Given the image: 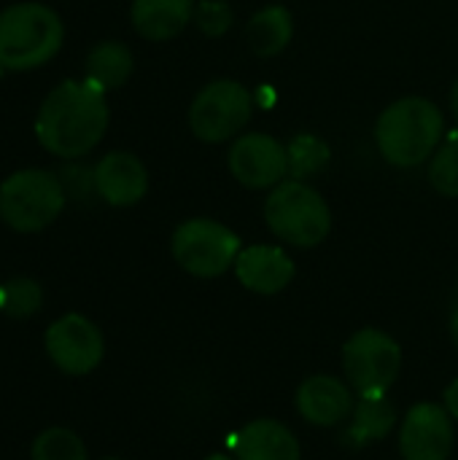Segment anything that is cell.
<instances>
[{
  "mask_svg": "<svg viewBox=\"0 0 458 460\" xmlns=\"http://www.w3.org/2000/svg\"><path fill=\"white\" fill-rule=\"evenodd\" d=\"M108 119L105 92L89 81H62L38 108L35 137L49 154L78 159L103 140Z\"/></svg>",
  "mask_w": 458,
  "mask_h": 460,
  "instance_id": "6da1fadb",
  "label": "cell"
},
{
  "mask_svg": "<svg viewBox=\"0 0 458 460\" xmlns=\"http://www.w3.org/2000/svg\"><path fill=\"white\" fill-rule=\"evenodd\" d=\"M443 132V111L427 97H402L383 108L375 121L378 151L394 167H416L427 162L437 151Z\"/></svg>",
  "mask_w": 458,
  "mask_h": 460,
  "instance_id": "7a4b0ae2",
  "label": "cell"
},
{
  "mask_svg": "<svg viewBox=\"0 0 458 460\" xmlns=\"http://www.w3.org/2000/svg\"><path fill=\"white\" fill-rule=\"evenodd\" d=\"M65 27L54 8L24 0L0 11V67L24 73L46 65L62 49Z\"/></svg>",
  "mask_w": 458,
  "mask_h": 460,
  "instance_id": "3957f363",
  "label": "cell"
},
{
  "mask_svg": "<svg viewBox=\"0 0 458 460\" xmlns=\"http://www.w3.org/2000/svg\"><path fill=\"white\" fill-rule=\"evenodd\" d=\"M265 221L283 243L294 248H316L329 237L332 210L313 186L292 178L270 191L265 202Z\"/></svg>",
  "mask_w": 458,
  "mask_h": 460,
  "instance_id": "277c9868",
  "label": "cell"
},
{
  "mask_svg": "<svg viewBox=\"0 0 458 460\" xmlns=\"http://www.w3.org/2000/svg\"><path fill=\"white\" fill-rule=\"evenodd\" d=\"M67 199L62 181L38 167L11 172L0 183V218L22 234H32L57 221Z\"/></svg>",
  "mask_w": 458,
  "mask_h": 460,
  "instance_id": "5b68a950",
  "label": "cell"
},
{
  "mask_svg": "<svg viewBox=\"0 0 458 460\" xmlns=\"http://www.w3.org/2000/svg\"><path fill=\"white\" fill-rule=\"evenodd\" d=\"M170 251L184 272L194 278H219L235 267L243 245L229 226L213 218H189L173 232Z\"/></svg>",
  "mask_w": 458,
  "mask_h": 460,
  "instance_id": "8992f818",
  "label": "cell"
},
{
  "mask_svg": "<svg viewBox=\"0 0 458 460\" xmlns=\"http://www.w3.org/2000/svg\"><path fill=\"white\" fill-rule=\"evenodd\" d=\"M343 369L359 396H386L400 377L402 348L381 329H362L343 348Z\"/></svg>",
  "mask_w": 458,
  "mask_h": 460,
  "instance_id": "52a82bcc",
  "label": "cell"
},
{
  "mask_svg": "<svg viewBox=\"0 0 458 460\" xmlns=\"http://www.w3.org/2000/svg\"><path fill=\"white\" fill-rule=\"evenodd\" d=\"M254 113V97L240 81L219 78L197 92L189 108V127L202 143L235 137Z\"/></svg>",
  "mask_w": 458,
  "mask_h": 460,
  "instance_id": "ba28073f",
  "label": "cell"
},
{
  "mask_svg": "<svg viewBox=\"0 0 458 460\" xmlns=\"http://www.w3.org/2000/svg\"><path fill=\"white\" fill-rule=\"evenodd\" d=\"M46 353L57 364V369L81 377L97 369L105 353V342L100 329L89 318L67 313L46 329Z\"/></svg>",
  "mask_w": 458,
  "mask_h": 460,
  "instance_id": "9c48e42d",
  "label": "cell"
},
{
  "mask_svg": "<svg viewBox=\"0 0 458 460\" xmlns=\"http://www.w3.org/2000/svg\"><path fill=\"white\" fill-rule=\"evenodd\" d=\"M229 172L246 189H275L289 175V154L283 143L265 132L240 135L227 156Z\"/></svg>",
  "mask_w": 458,
  "mask_h": 460,
  "instance_id": "30bf717a",
  "label": "cell"
},
{
  "mask_svg": "<svg viewBox=\"0 0 458 460\" xmlns=\"http://www.w3.org/2000/svg\"><path fill=\"white\" fill-rule=\"evenodd\" d=\"M400 453L405 460H448L454 453V418L445 407L416 404L400 431Z\"/></svg>",
  "mask_w": 458,
  "mask_h": 460,
  "instance_id": "8fae6325",
  "label": "cell"
},
{
  "mask_svg": "<svg viewBox=\"0 0 458 460\" xmlns=\"http://www.w3.org/2000/svg\"><path fill=\"white\" fill-rule=\"evenodd\" d=\"M94 191L113 208H130L148 191V172L130 151H108L94 167Z\"/></svg>",
  "mask_w": 458,
  "mask_h": 460,
  "instance_id": "7c38bea8",
  "label": "cell"
},
{
  "mask_svg": "<svg viewBox=\"0 0 458 460\" xmlns=\"http://www.w3.org/2000/svg\"><path fill=\"white\" fill-rule=\"evenodd\" d=\"M297 412L313 426H340L354 415V388L332 375H313L297 388Z\"/></svg>",
  "mask_w": 458,
  "mask_h": 460,
  "instance_id": "4fadbf2b",
  "label": "cell"
},
{
  "mask_svg": "<svg viewBox=\"0 0 458 460\" xmlns=\"http://www.w3.org/2000/svg\"><path fill=\"white\" fill-rule=\"evenodd\" d=\"M294 261L278 245H251L243 248L235 261V275L240 286L254 294L273 296L294 280Z\"/></svg>",
  "mask_w": 458,
  "mask_h": 460,
  "instance_id": "5bb4252c",
  "label": "cell"
},
{
  "mask_svg": "<svg viewBox=\"0 0 458 460\" xmlns=\"http://www.w3.org/2000/svg\"><path fill=\"white\" fill-rule=\"evenodd\" d=\"M197 0H132V27L146 40H170L194 19Z\"/></svg>",
  "mask_w": 458,
  "mask_h": 460,
  "instance_id": "9a60e30c",
  "label": "cell"
},
{
  "mask_svg": "<svg viewBox=\"0 0 458 460\" xmlns=\"http://www.w3.org/2000/svg\"><path fill=\"white\" fill-rule=\"evenodd\" d=\"M238 460H300L297 437L278 420H251L235 442Z\"/></svg>",
  "mask_w": 458,
  "mask_h": 460,
  "instance_id": "2e32d148",
  "label": "cell"
},
{
  "mask_svg": "<svg viewBox=\"0 0 458 460\" xmlns=\"http://www.w3.org/2000/svg\"><path fill=\"white\" fill-rule=\"evenodd\" d=\"M294 35V22L289 8L283 5H267L256 11L246 27V40L256 57H275L281 54Z\"/></svg>",
  "mask_w": 458,
  "mask_h": 460,
  "instance_id": "e0dca14e",
  "label": "cell"
},
{
  "mask_svg": "<svg viewBox=\"0 0 458 460\" xmlns=\"http://www.w3.org/2000/svg\"><path fill=\"white\" fill-rule=\"evenodd\" d=\"M132 67H135L132 51L124 43L103 40L86 57V78L84 81H89L100 92L119 89L132 75Z\"/></svg>",
  "mask_w": 458,
  "mask_h": 460,
  "instance_id": "ac0fdd59",
  "label": "cell"
},
{
  "mask_svg": "<svg viewBox=\"0 0 458 460\" xmlns=\"http://www.w3.org/2000/svg\"><path fill=\"white\" fill-rule=\"evenodd\" d=\"M394 423H397V410L386 396H362L359 404L354 407V423L348 437L354 445L381 442L391 434Z\"/></svg>",
  "mask_w": 458,
  "mask_h": 460,
  "instance_id": "d6986e66",
  "label": "cell"
},
{
  "mask_svg": "<svg viewBox=\"0 0 458 460\" xmlns=\"http://www.w3.org/2000/svg\"><path fill=\"white\" fill-rule=\"evenodd\" d=\"M286 154H289V175H294L297 181L319 175L329 162V146L316 135H297L286 146Z\"/></svg>",
  "mask_w": 458,
  "mask_h": 460,
  "instance_id": "ffe728a7",
  "label": "cell"
},
{
  "mask_svg": "<svg viewBox=\"0 0 458 460\" xmlns=\"http://www.w3.org/2000/svg\"><path fill=\"white\" fill-rule=\"evenodd\" d=\"M429 183L443 197H458V132L448 135L432 154Z\"/></svg>",
  "mask_w": 458,
  "mask_h": 460,
  "instance_id": "44dd1931",
  "label": "cell"
},
{
  "mask_svg": "<svg viewBox=\"0 0 458 460\" xmlns=\"http://www.w3.org/2000/svg\"><path fill=\"white\" fill-rule=\"evenodd\" d=\"M40 305H43V291L35 280L13 278L3 286L0 313H5L11 318H30L40 310Z\"/></svg>",
  "mask_w": 458,
  "mask_h": 460,
  "instance_id": "7402d4cb",
  "label": "cell"
},
{
  "mask_svg": "<svg viewBox=\"0 0 458 460\" xmlns=\"http://www.w3.org/2000/svg\"><path fill=\"white\" fill-rule=\"evenodd\" d=\"M32 460H89L84 442L67 429H49L32 442Z\"/></svg>",
  "mask_w": 458,
  "mask_h": 460,
  "instance_id": "603a6c76",
  "label": "cell"
},
{
  "mask_svg": "<svg viewBox=\"0 0 458 460\" xmlns=\"http://www.w3.org/2000/svg\"><path fill=\"white\" fill-rule=\"evenodd\" d=\"M194 19H197V27L205 35L219 38L232 27L235 16H232V8L224 0H200L197 8H194Z\"/></svg>",
  "mask_w": 458,
  "mask_h": 460,
  "instance_id": "cb8c5ba5",
  "label": "cell"
},
{
  "mask_svg": "<svg viewBox=\"0 0 458 460\" xmlns=\"http://www.w3.org/2000/svg\"><path fill=\"white\" fill-rule=\"evenodd\" d=\"M443 407L448 410V415L458 420V380H454L448 388H445V396H443Z\"/></svg>",
  "mask_w": 458,
  "mask_h": 460,
  "instance_id": "d4e9b609",
  "label": "cell"
},
{
  "mask_svg": "<svg viewBox=\"0 0 458 460\" xmlns=\"http://www.w3.org/2000/svg\"><path fill=\"white\" fill-rule=\"evenodd\" d=\"M451 340H454V345L458 348V307L454 310V315H451Z\"/></svg>",
  "mask_w": 458,
  "mask_h": 460,
  "instance_id": "484cf974",
  "label": "cell"
},
{
  "mask_svg": "<svg viewBox=\"0 0 458 460\" xmlns=\"http://www.w3.org/2000/svg\"><path fill=\"white\" fill-rule=\"evenodd\" d=\"M451 111H454V116H456L458 121V81L454 84V89H451Z\"/></svg>",
  "mask_w": 458,
  "mask_h": 460,
  "instance_id": "4316f807",
  "label": "cell"
},
{
  "mask_svg": "<svg viewBox=\"0 0 458 460\" xmlns=\"http://www.w3.org/2000/svg\"><path fill=\"white\" fill-rule=\"evenodd\" d=\"M205 460H229L227 456H211V458H205Z\"/></svg>",
  "mask_w": 458,
  "mask_h": 460,
  "instance_id": "83f0119b",
  "label": "cell"
},
{
  "mask_svg": "<svg viewBox=\"0 0 458 460\" xmlns=\"http://www.w3.org/2000/svg\"><path fill=\"white\" fill-rule=\"evenodd\" d=\"M0 299H3V286H0Z\"/></svg>",
  "mask_w": 458,
  "mask_h": 460,
  "instance_id": "f1b7e54d",
  "label": "cell"
},
{
  "mask_svg": "<svg viewBox=\"0 0 458 460\" xmlns=\"http://www.w3.org/2000/svg\"><path fill=\"white\" fill-rule=\"evenodd\" d=\"M103 460H121V458H103Z\"/></svg>",
  "mask_w": 458,
  "mask_h": 460,
  "instance_id": "f546056e",
  "label": "cell"
}]
</instances>
